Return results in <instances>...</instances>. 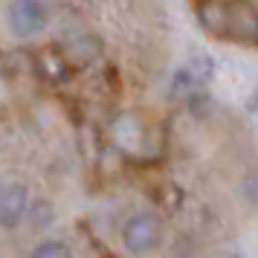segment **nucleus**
I'll return each mask as SVG.
<instances>
[{"mask_svg": "<svg viewBox=\"0 0 258 258\" xmlns=\"http://www.w3.org/2000/svg\"><path fill=\"white\" fill-rule=\"evenodd\" d=\"M29 215V191L21 183H9L0 195V226L15 229Z\"/></svg>", "mask_w": 258, "mask_h": 258, "instance_id": "7ed1b4c3", "label": "nucleus"}, {"mask_svg": "<svg viewBox=\"0 0 258 258\" xmlns=\"http://www.w3.org/2000/svg\"><path fill=\"white\" fill-rule=\"evenodd\" d=\"M41 76L44 79H49V82H61V79H67V61L61 58L58 52H52V49H47L44 55H41Z\"/></svg>", "mask_w": 258, "mask_h": 258, "instance_id": "39448f33", "label": "nucleus"}, {"mask_svg": "<svg viewBox=\"0 0 258 258\" xmlns=\"http://www.w3.org/2000/svg\"><path fill=\"white\" fill-rule=\"evenodd\" d=\"M29 258H73V252H70V246L64 244V241L49 238V241H41V244L29 252Z\"/></svg>", "mask_w": 258, "mask_h": 258, "instance_id": "423d86ee", "label": "nucleus"}, {"mask_svg": "<svg viewBox=\"0 0 258 258\" xmlns=\"http://www.w3.org/2000/svg\"><path fill=\"white\" fill-rule=\"evenodd\" d=\"M6 21L15 38H35L47 26V9L41 0H12L6 9Z\"/></svg>", "mask_w": 258, "mask_h": 258, "instance_id": "f03ea898", "label": "nucleus"}, {"mask_svg": "<svg viewBox=\"0 0 258 258\" xmlns=\"http://www.w3.org/2000/svg\"><path fill=\"white\" fill-rule=\"evenodd\" d=\"M235 258H238V255H235Z\"/></svg>", "mask_w": 258, "mask_h": 258, "instance_id": "0eeeda50", "label": "nucleus"}, {"mask_svg": "<svg viewBox=\"0 0 258 258\" xmlns=\"http://www.w3.org/2000/svg\"><path fill=\"white\" fill-rule=\"evenodd\" d=\"M163 244V221L151 212H137L131 215L122 226V246L131 255H151Z\"/></svg>", "mask_w": 258, "mask_h": 258, "instance_id": "f257e3e1", "label": "nucleus"}, {"mask_svg": "<svg viewBox=\"0 0 258 258\" xmlns=\"http://www.w3.org/2000/svg\"><path fill=\"white\" fill-rule=\"evenodd\" d=\"M209 76H212V58H203V55H200V58L188 61L186 67L177 70L174 82H171V93L174 96H188L191 90H198Z\"/></svg>", "mask_w": 258, "mask_h": 258, "instance_id": "20e7f679", "label": "nucleus"}]
</instances>
